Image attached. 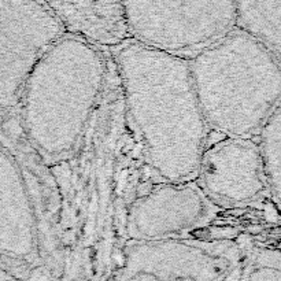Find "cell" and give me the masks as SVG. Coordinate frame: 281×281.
<instances>
[{
	"instance_id": "obj_1",
	"label": "cell",
	"mask_w": 281,
	"mask_h": 281,
	"mask_svg": "<svg viewBox=\"0 0 281 281\" xmlns=\"http://www.w3.org/2000/svg\"><path fill=\"white\" fill-rule=\"evenodd\" d=\"M113 50L128 114L151 170L162 181H191L210 131L194 91L188 59L131 39Z\"/></svg>"
},
{
	"instance_id": "obj_2",
	"label": "cell",
	"mask_w": 281,
	"mask_h": 281,
	"mask_svg": "<svg viewBox=\"0 0 281 281\" xmlns=\"http://www.w3.org/2000/svg\"><path fill=\"white\" fill-rule=\"evenodd\" d=\"M107 64L100 47L65 33L40 58L23 86L18 120L43 161L69 156L102 96Z\"/></svg>"
},
{
	"instance_id": "obj_3",
	"label": "cell",
	"mask_w": 281,
	"mask_h": 281,
	"mask_svg": "<svg viewBox=\"0 0 281 281\" xmlns=\"http://www.w3.org/2000/svg\"><path fill=\"white\" fill-rule=\"evenodd\" d=\"M188 65L210 133L257 138L280 107V59L239 29L196 52Z\"/></svg>"
},
{
	"instance_id": "obj_4",
	"label": "cell",
	"mask_w": 281,
	"mask_h": 281,
	"mask_svg": "<svg viewBox=\"0 0 281 281\" xmlns=\"http://www.w3.org/2000/svg\"><path fill=\"white\" fill-rule=\"evenodd\" d=\"M64 26L40 0H0V144L8 151L29 145L18 106L23 86Z\"/></svg>"
},
{
	"instance_id": "obj_5",
	"label": "cell",
	"mask_w": 281,
	"mask_h": 281,
	"mask_svg": "<svg viewBox=\"0 0 281 281\" xmlns=\"http://www.w3.org/2000/svg\"><path fill=\"white\" fill-rule=\"evenodd\" d=\"M128 36L190 59L235 28V0H120Z\"/></svg>"
},
{
	"instance_id": "obj_6",
	"label": "cell",
	"mask_w": 281,
	"mask_h": 281,
	"mask_svg": "<svg viewBox=\"0 0 281 281\" xmlns=\"http://www.w3.org/2000/svg\"><path fill=\"white\" fill-rule=\"evenodd\" d=\"M243 258L233 240H129L117 281H226Z\"/></svg>"
},
{
	"instance_id": "obj_7",
	"label": "cell",
	"mask_w": 281,
	"mask_h": 281,
	"mask_svg": "<svg viewBox=\"0 0 281 281\" xmlns=\"http://www.w3.org/2000/svg\"><path fill=\"white\" fill-rule=\"evenodd\" d=\"M195 177L209 202L224 207L244 206L268 192L253 139L221 136L207 141Z\"/></svg>"
},
{
	"instance_id": "obj_8",
	"label": "cell",
	"mask_w": 281,
	"mask_h": 281,
	"mask_svg": "<svg viewBox=\"0 0 281 281\" xmlns=\"http://www.w3.org/2000/svg\"><path fill=\"white\" fill-rule=\"evenodd\" d=\"M39 228L22 166L0 144V269L21 276L39 262Z\"/></svg>"
},
{
	"instance_id": "obj_9",
	"label": "cell",
	"mask_w": 281,
	"mask_h": 281,
	"mask_svg": "<svg viewBox=\"0 0 281 281\" xmlns=\"http://www.w3.org/2000/svg\"><path fill=\"white\" fill-rule=\"evenodd\" d=\"M210 212V202L191 181H162L136 198L128 211L129 240H162L183 236Z\"/></svg>"
},
{
	"instance_id": "obj_10",
	"label": "cell",
	"mask_w": 281,
	"mask_h": 281,
	"mask_svg": "<svg viewBox=\"0 0 281 281\" xmlns=\"http://www.w3.org/2000/svg\"><path fill=\"white\" fill-rule=\"evenodd\" d=\"M65 32L100 48H114L129 40L120 0H40Z\"/></svg>"
},
{
	"instance_id": "obj_11",
	"label": "cell",
	"mask_w": 281,
	"mask_h": 281,
	"mask_svg": "<svg viewBox=\"0 0 281 281\" xmlns=\"http://www.w3.org/2000/svg\"><path fill=\"white\" fill-rule=\"evenodd\" d=\"M235 28L281 58V0H235Z\"/></svg>"
},
{
	"instance_id": "obj_12",
	"label": "cell",
	"mask_w": 281,
	"mask_h": 281,
	"mask_svg": "<svg viewBox=\"0 0 281 281\" xmlns=\"http://www.w3.org/2000/svg\"><path fill=\"white\" fill-rule=\"evenodd\" d=\"M258 151L268 192L280 206L281 195V113L275 110L258 133Z\"/></svg>"
},
{
	"instance_id": "obj_13",
	"label": "cell",
	"mask_w": 281,
	"mask_h": 281,
	"mask_svg": "<svg viewBox=\"0 0 281 281\" xmlns=\"http://www.w3.org/2000/svg\"><path fill=\"white\" fill-rule=\"evenodd\" d=\"M237 281H281V257L279 247H259L247 254L239 265Z\"/></svg>"
}]
</instances>
